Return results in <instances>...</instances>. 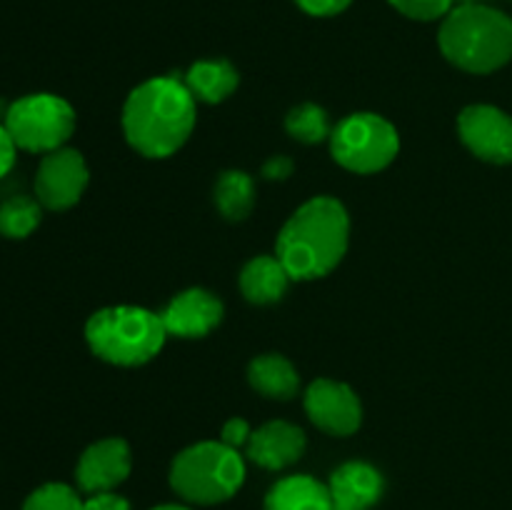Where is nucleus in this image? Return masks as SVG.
I'll return each mask as SVG.
<instances>
[{
  "label": "nucleus",
  "instance_id": "f257e3e1",
  "mask_svg": "<svg viewBox=\"0 0 512 510\" xmlns=\"http://www.w3.org/2000/svg\"><path fill=\"white\" fill-rule=\"evenodd\" d=\"M195 98L178 78H150L128 95L123 133L145 158H170L195 128Z\"/></svg>",
  "mask_w": 512,
  "mask_h": 510
},
{
  "label": "nucleus",
  "instance_id": "f03ea898",
  "mask_svg": "<svg viewBox=\"0 0 512 510\" xmlns=\"http://www.w3.org/2000/svg\"><path fill=\"white\" fill-rule=\"evenodd\" d=\"M350 218L340 200L318 195L283 225L275 255L293 280H315L338 268L348 250Z\"/></svg>",
  "mask_w": 512,
  "mask_h": 510
},
{
  "label": "nucleus",
  "instance_id": "7ed1b4c3",
  "mask_svg": "<svg viewBox=\"0 0 512 510\" xmlns=\"http://www.w3.org/2000/svg\"><path fill=\"white\" fill-rule=\"evenodd\" d=\"M445 58L468 73H493L512 58V18L483 3L458 5L438 35Z\"/></svg>",
  "mask_w": 512,
  "mask_h": 510
},
{
  "label": "nucleus",
  "instance_id": "20e7f679",
  "mask_svg": "<svg viewBox=\"0 0 512 510\" xmlns=\"http://www.w3.org/2000/svg\"><path fill=\"white\" fill-rule=\"evenodd\" d=\"M168 330L160 313L135 308V305H115L90 315L85 325V340L90 350L105 363L120 368H135L163 350Z\"/></svg>",
  "mask_w": 512,
  "mask_h": 510
},
{
  "label": "nucleus",
  "instance_id": "39448f33",
  "mask_svg": "<svg viewBox=\"0 0 512 510\" xmlns=\"http://www.w3.org/2000/svg\"><path fill=\"white\" fill-rule=\"evenodd\" d=\"M245 483V460L223 440H203L180 450L170 465V488L193 505H218Z\"/></svg>",
  "mask_w": 512,
  "mask_h": 510
},
{
  "label": "nucleus",
  "instance_id": "423d86ee",
  "mask_svg": "<svg viewBox=\"0 0 512 510\" xmlns=\"http://www.w3.org/2000/svg\"><path fill=\"white\" fill-rule=\"evenodd\" d=\"M400 150V135L390 120L375 113H353L340 120L330 135L335 163L350 173L370 175L385 170Z\"/></svg>",
  "mask_w": 512,
  "mask_h": 510
},
{
  "label": "nucleus",
  "instance_id": "0eeeda50",
  "mask_svg": "<svg viewBox=\"0 0 512 510\" xmlns=\"http://www.w3.org/2000/svg\"><path fill=\"white\" fill-rule=\"evenodd\" d=\"M3 123L20 150L53 153L73 135L75 110L60 95L33 93L10 103Z\"/></svg>",
  "mask_w": 512,
  "mask_h": 510
},
{
  "label": "nucleus",
  "instance_id": "6e6552de",
  "mask_svg": "<svg viewBox=\"0 0 512 510\" xmlns=\"http://www.w3.org/2000/svg\"><path fill=\"white\" fill-rule=\"evenodd\" d=\"M88 165L73 148L45 153L35 173V200L48 210H68L88 188Z\"/></svg>",
  "mask_w": 512,
  "mask_h": 510
},
{
  "label": "nucleus",
  "instance_id": "1a4fd4ad",
  "mask_svg": "<svg viewBox=\"0 0 512 510\" xmlns=\"http://www.w3.org/2000/svg\"><path fill=\"white\" fill-rule=\"evenodd\" d=\"M305 413L310 423L328 435H353L363 423V405L353 388L330 378H318L305 393Z\"/></svg>",
  "mask_w": 512,
  "mask_h": 510
},
{
  "label": "nucleus",
  "instance_id": "9d476101",
  "mask_svg": "<svg viewBox=\"0 0 512 510\" xmlns=\"http://www.w3.org/2000/svg\"><path fill=\"white\" fill-rule=\"evenodd\" d=\"M458 133L465 148L480 160L512 163V118L493 105H470L460 113Z\"/></svg>",
  "mask_w": 512,
  "mask_h": 510
},
{
  "label": "nucleus",
  "instance_id": "9b49d317",
  "mask_svg": "<svg viewBox=\"0 0 512 510\" xmlns=\"http://www.w3.org/2000/svg\"><path fill=\"white\" fill-rule=\"evenodd\" d=\"M130 468H133L130 445L123 438H105L85 448L75 468V480L83 493H105L125 483Z\"/></svg>",
  "mask_w": 512,
  "mask_h": 510
},
{
  "label": "nucleus",
  "instance_id": "f8f14e48",
  "mask_svg": "<svg viewBox=\"0 0 512 510\" xmlns=\"http://www.w3.org/2000/svg\"><path fill=\"white\" fill-rule=\"evenodd\" d=\"M168 335L203 338L223 320V303L210 290L190 288L175 295L160 313Z\"/></svg>",
  "mask_w": 512,
  "mask_h": 510
},
{
  "label": "nucleus",
  "instance_id": "ddd939ff",
  "mask_svg": "<svg viewBox=\"0 0 512 510\" xmlns=\"http://www.w3.org/2000/svg\"><path fill=\"white\" fill-rule=\"evenodd\" d=\"M305 445H308V440L298 425L273 420V423H265L263 428L250 435L245 455L265 470H283L303 458Z\"/></svg>",
  "mask_w": 512,
  "mask_h": 510
},
{
  "label": "nucleus",
  "instance_id": "4468645a",
  "mask_svg": "<svg viewBox=\"0 0 512 510\" xmlns=\"http://www.w3.org/2000/svg\"><path fill=\"white\" fill-rule=\"evenodd\" d=\"M328 490L333 510H370L383 498L385 480L380 470L370 463L350 460L333 470Z\"/></svg>",
  "mask_w": 512,
  "mask_h": 510
},
{
  "label": "nucleus",
  "instance_id": "2eb2a0df",
  "mask_svg": "<svg viewBox=\"0 0 512 510\" xmlns=\"http://www.w3.org/2000/svg\"><path fill=\"white\" fill-rule=\"evenodd\" d=\"M263 510H333V500L313 475H288L268 490Z\"/></svg>",
  "mask_w": 512,
  "mask_h": 510
},
{
  "label": "nucleus",
  "instance_id": "dca6fc26",
  "mask_svg": "<svg viewBox=\"0 0 512 510\" xmlns=\"http://www.w3.org/2000/svg\"><path fill=\"white\" fill-rule=\"evenodd\" d=\"M290 273L285 265L280 263L278 255H258L250 260L240 273V290H243L245 300L255 305L278 303L285 295L290 283Z\"/></svg>",
  "mask_w": 512,
  "mask_h": 510
},
{
  "label": "nucleus",
  "instance_id": "f3484780",
  "mask_svg": "<svg viewBox=\"0 0 512 510\" xmlns=\"http://www.w3.org/2000/svg\"><path fill=\"white\" fill-rule=\"evenodd\" d=\"M248 380L253 390L273 400H290L300 388V375L288 358L278 353H265L250 363Z\"/></svg>",
  "mask_w": 512,
  "mask_h": 510
},
{
  "label": "nucleus",
  "instance_id": "a211bd4d",
  "mask_svg": "<svg viewBox=\"0 0 512 510\" xmlns=\"http://www.w3.org/2000/svg\"><path fill=\"white\" fill-rule=\"evenodd\" d=\"M183 83L188 85L195 100L215 105L223 103L225 98H230L235 93V88L240 83V75L228 60H200V63L190 65Z\"/></svg>",
  "mask_w": 512,
  "mask_h": 510
},
{
  "label": "nucleus",
  "instance_id": "6ab92c4d",
  "mask_svg": "<svg viewBox=\"0 0 512 510\" xmlns=\"http://www.w3.org/2000/svg\"><path fill=\"white\" fill-rule=\"evenodd\" d=\"M215 205L228 220H245L255 205V180L243 170H225L215 183Z\"/></svg>",
  "mask_w": 512,
  "mask_h": 510
},
{
  "label": "nucleus",
  "instance_id": "aec40b11",
  "mask_svg": "<svg viewBox=\"0 0 512 510\" xmlns=\"http://www.w3.org/2000/svg\"><path fill=\"white\" fill-rule=\"evenodd\" d=\"M43 218V205L25 195L5 200L0 205V235L13 240H23L33 233Z\"/></svg>",
  "mask_w": 512,
  "mask_h": 510
},
{
  "label": "nucleus",
  "instance_id": "412c9836",
  "mask_svg": "<svg viewBox=\"0 0 512 510\" xmlns=\"http://www.w3.org/2000/svg\"><path fill=\"white\" fill-rule=\"evenodd\" d=\"M285 130L293 135L298 143L315 145L323 143L333 135V128H330V118L325 113V108L315 103H303L298 108H293L285 118Z\"/></svg>",
  "mask_w": 512,
  "mask_h": 510
},
{
  "label": "nucleus",
  "instance_id": "4be33fe9",
  "mask_svg": "<svg viewBox=\"0 0 512 510\" xmlns=\"http://www.w3.org/2000/svg\"><path fill=\"white\" fill-rule=\"evenodd\" d=\"M20 510H83V500L70 485L45 483L25 498Z\"/></svg>",
  "mask_w": 512,
  "mask_h": 510
},
{
  "label": "nucleus",
  "instance_id": "5701e85b",
  "mask_svg": "<svg viewBox=\"0 0 512 510\" xmlns=\"http://www.w3.org/2000/svg\"><path fill=\"white\" fill-rule=\"evenodd\" d=\"M455 0H390L398 13L413 20H438L453 10Z\"/></svg>",
  "mask_w": 512,
  "mask_h": 510
},
{
  "label": "nucleus",
  "instance_id": "b1692460",
  "mask_svg": "<svg viewBox=\"0 0 512 510\" xmlns=\"http://www.w3.org/2000/svg\"><path fill=\"white\" fill-rule=\"evenodd\" d=\"M300 10H305L308 15L315 18H330V15L343 13L345 8H350L353 0H295Z\"/></svg>",
  "mask_w": 512,
  "mask_h": 510
},
{
  "label": "nucleus",
  "instance_id": "393cba45",
  "mask_svg": "<svg viewBox=\"0 0 512 510\" xmlns=\"http://www.w3.org/2000/svg\"><path fill=\"white\" fill-rule=\"evenodd\" d=\"M83 510H133L130 500L118 495L115 490H105V493H93L88 500H83Z\"/></svg>",
  "mask_w": 512,
  "mask_h": 510
},
{
  "label": "nucleus",
  "instance_id": "a878e982",
  "mask_svg": "<svg viewBox=\"0 0 512 510\" xmlns=\"http://www.w3.org/2000/svg\"><path fill=\"white\" fill-rule=\"evenodd\" d=\"M250 435H253V430H250L248 420L243 418H230L228 423L223 425V435H220V440H223L225 445H230V448H243V445H248Z\"/></svg>",
  "mask_w": 512,
  "mask_h": 510
},
{
  "label": "nucleus",
  "instance_id": "bb28decb",
  "mask_svg": "<svg viewBox=\"0 0 512 510\" xmlns=\"http://www.w3.org/2000/svg\"><path fill=\"white\" fill-rule=\"evenodd\" d=\"M15 153H18V145L10 138L5 123H0V178L8 175L15 165Z\"/></svg>",
  "mask_w": 512,
  "mask_h": 510
},
{
  "label": "nucleus",
  "instance_id": "cd10ccee",
  "mask_svg": "<svg viewBox=\"0 0 512 510\" xmlns=\"http://www.w3.org/2000/svg\"><path fill=\"white\" fill-rule=\"evenodd\" d=\"M293 168L295 165L288 155H273V158L263 165V178L265 180H285V178H290Z\"/></svg>",
  "mask_w": 512,
  "mask_h": 510
},
{
  "label": "nucleus",
  "instance_id": "c85d7f7f",
  "mask_svg": "<svg viewBox=\"0 0 512 510\" xmlns=\"http://www.w3.org/2000/svg\"><path fill=\"white\" fill-rule=\"evenodd\" d=\"M150 510H193V508H188V505H178V503H165V505H155V508Z\"/></svg>",
  "mask_w": 512,
  "mask_h": 510
},
{
  "label": "nucleus",
  "instance_id": "c756f323",
  "mask_svg": "<svg viewBox=\"0 0 512 510\" xmlns=\"http://www.w3.org/2000/svg\"><path fill=\"white\" fill-rule=\"evenodd\" d=\"M463 5H470V3H480V0H460Z\"/></svg>",
  "mask_w": 512,
  "mask_h": 510
}]
</instances>
